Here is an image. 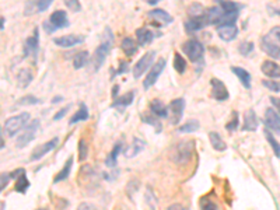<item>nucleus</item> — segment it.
<instances>
[{"label": "nucleus", "instance_id": "19", "mask_svg": "<svg viewBox=\"0 0 280 210\" xmlns=\"http://www.w3.org/2000/svg\"><path fill=\"white\" fill-rule=\"evenodd\" d=\"M147 16H149L153 21L158 23L160 26H168V24H171V23L174 21V18L171 17V14L167 13L166 10L163 9L150 10L149 13H147Z\"/></svg>", "mask_w": 280, "mask_h": 210}, {"label": "nucleus", "instance_id": "42", "mask_svg": "<svg viewBox=\"0 0 280 210\" xmlns=\"http://www.w3.org/2000/svg\"><path fill=\"white\" fill-rule=\"evenodd\" d=\"M238 125H240V114L237 111H233V118L228 123H226V131L234 132L238 129Z\"/></svg>", "mask_w": 280, "mask_h": 210}, {"label": "nucleus", "instance_id": "27", "mask_svg": "<svg viewBox=\"0 0 280 210\" xmlns=\"http://www.w3.org/2000/svg\"><path fill=\"white\" fill-rule=\"evenodd\" d=\"M231 71L236 74V77L240 81L241 84L244 86L245 88H251V81H252V76L249 74L248 70H245L244 68H238V66H233L231 68Z\"/></svg>", "mask_w": 280, "mask_h": 210}, {"label": "nucleus", "instance_id": "38", "mask_svg": "<svg viewBox=\"0 0 280 210\" xmlns=\"http://www.w3.org/2000/svg\"><path fill=\"white\" fill-rule=\"evenodd\" d=\"M254 42H251V41H243L241 44L238 45V52L241 53L243 56H245V58H248V56H251V55L254 53Z\"/></svg>", "mask_w": 280, "mask_h": 210}, {"label": "nucleus", "instance_id": "5", "mask_svg": "<svg viewBox=\"0 0 280 210\" xmlns=\"http://www.w3.org/2000/svg\"><path fill=\"white\" fill-rule=\"evenodd\" d=\"M39 128H41L39 119H33L31 122H28L24 132L17 138L16 147H17V149H24V147H27V146L35 139V136H36V133L39 131Z\"/></svg>", "mask_w": 280, "mask_h": 210}, {"label": "nucleus", "instance_id": "10", "mask_svg": "<svg viewBox=\"0 0 280 210\" xmlns=\"http://www.w3.org/2000/svg\"><path fill=\"white\" fill-rule=\"evenodd\" d=\"M58 143H59V138H53V139L48 140V141H45L42 144L36 146V147L33 150L30 160H31V161H38V160H41V158L45 157L48 153H51V151L58 146Z\"/></svg>", "mask_w": 280, "mask_h": 210}, {"label": "nucleus", "instance_id": "3", "mask_svg": "<svg viewBox=\"0 0 280 210\" xmlns=\"http://www.w3.org/2000/svg\"><path fill=\"white\" fill-rule=\"evenodd\" d=\"M182 51L188 56V59L195 65H203V56H205V46L201 41L189 39L182 44Z\"/></svg>", "mask_w": 280, "mask_h": 210}, {"label": "nucleus", "instance_id": "15", "mask_svg": "<svg viewBox=\"0 0 280 210\" xmlns=\"http://www.w3.org/2000/svg\"><path fill=\"white\" fill-rule=\"evenodd\" d=\"M83 42H84V36L76 34L63 35V36L53 39V44L56 46H61V48H73V46L83 44Z\"/></svg>", "mask_w": 280, "mask_h": 210}, {"label": "nucleus", "instance_id": "59", "mask_svg": "<svg viewBox=\"0 0 280 210\" xmlns=\"http://www.w3.org/2000/svg\"><path fill=\"white\" fill-rule=\"evenodd\" d=\"M81 208H93V209H94V206H91V205H87V203H83V205H80L79 209H81Z\"/></svg>", "mask_w": 280, "mask_h": 210}, {"label": "nucleus", "instance_id": "1", "mask_svg": "<svg viewBox=\"0 0 280 210\" xmlns=\"http://www.w3.org/2000/svg\"><path fill=\"white\" fill-rule=\"evenodd\" d=\"M196 150V144L195 140H182L179 141L174 147V154H173V160L175 164L178 166H185L191 161L193 153Z\"/></svg>", "mask_w": 280, "mask_h": 210}, {"label": "nucleus", "instance_id": "26", "mask_svg": "<svg viewBox=\"0 0 280 210\" xmlns=\"http://www.w3.org/2000/svg\"><path fill=\"white\" fill-rule=\"evenodd\" d=\"M136 38H138V44H139L140 46H146V45L153 42L154 34H153V31L149 30V28L141 27V28H138V30H136Z\"/></svg>", "mask_w": 280, "mask_h": 210}, {"label": "nucleus", "instance_id": "31", "mask_svg": "<svg viewBox=\"0 0 280 210\" xmlns=\"http://www.w3.org/2000/svg\"><path fill=\"white\" fill-rule=\"evenodd\" d=\"M209 140L211 147L216 150V151H224V150L227 149L226 141L223 140V138L220 136L217 132H213V131L209 132Z\"/></svg>", "mask_w": 280, "mask_h": 210}, {"label": "nucleus", "instance_id": "32", "mask_svg": "<svg viewBox=\"0 0 280 210\" xmlns=\"http://www.w3.org/2000/svg\"><path fill=\"white\" fill-rule=\"evenodd\" d=\"M88 63H90V53L87 51H80L73 58V68L76 70L83 69Z\"/></svg>", "mask_w": 280, "mask_h": 210}, {"label": "nucleus", "instance_id": "49", "mask_svg": "<svg viewBox=\"0 0 280 210\" xmlns=\"http://www.w3.org/2000/svg\"><path fill=\"white\" fill-rule=\"evenodd\" d=\"M269 36H271L272 39L276 42L278 45H280V27H273L271 30V33H269Z\"/></svg>", "mask_w": 280, "mask_h": 210}, {"label": "nucleus", "instance_id": "60", "mask_svg": "<svg viewBox=\"0 0 280 210\" xmlns=\"http://www.w3.org/2000/svg\"><path fill=\"white\" fill-rule=\"evenodd\" d=\"M0 21H1V27H0V30H1V31H4V17H0Z\"/></svg>", "mask_w": 280, "mask_h": 210}, {"label": "nucleus", "instance_id": "9", "mask_svg": "<svg viewBox=\"0 0 280 210\" xmlns=\"http://www.w3.org/2000/svg\"><path fill=\"white\" fill-rule=\"evenodd\" d=\"M210 86H211V91L210 96L211 98H214L216 101H227L230 98V93H228L226 84L217 77H213L210 80Z\"/></svg>", "mask_w": 280, "mask_h": 210}, {"label": "nucleus", "instance_id": "34", "mask_svg": "<svg viewBox=\"0 0 280 210\" xmlns=\"http://www.w3.org/2000/svg\"><path fill=\"white\" fill-rule=\"evenodd\" d=\"M173 66H174L175 71H176L178 74H184L185 71H186L188 65H186V61H185L184 56L179 52L174 53V63H173Z\"/></svg>", "mask_w": 280, "mask_h": 210}, {"label": "nucleus", "instance_id": "20", "mask_svg": "<svg viewBox=\"0 0 280 210\" xmlns=\"http://www.w3.org/2000/svg\"><path fill=\"white\" fill-rule=\"evenodd\" d=\"M261 70L268 79H280V66L275 61H263Z\"/></svg>", "mask_w": 280, "mask_h": 210}, {"label": "nucleus", "instance_id": "45", "mask_svg": "<svg viewBox=\"0 0 280 210\" xmlns=\"http://www.w3.org/2000/svg\"><path fill=\"white\" fill-rule=\"evenodd\" d=\"M70 108H71V104H68L66 106H63L62 109H59L56 114L53 115V121H55V122H58V121H61L62 118H65L66 114L70 111Z\"/></svg>", "mask_w": 280, "mask_h": 210}, {"label": "nucleus", "instance_id": "24", "mask_svg": "<svg viewBox=\"0 0 280 210\" xmlns=\"http://www.w3.org/2000/svg\"><path fill=\"white\" fill-rule=\"evenodd\" d=\"M17 86L20 88H27L31 83H33V80H34V73H33V70L28 69V68H24V69H21L20 71L17 73Z\"/></svg>", "mask_w": 280, "mask_h": 210}, {"label": "nucleus", "instance_id": "46", "mask_svg": "<svg viewBox=\"0 0 280 210\" xmlns=\"http://www.w3.org/2000/svg\"><path fill=\"white\" fill-rule=\"evenodd\" d=\"M53 0H36V11L44 13L52 4Z\"/></svg>", "mask_w": 280, "mask_h": 210}, {"label": "nucleus", "instance_id": "16", "mask_svg": "<svg viewBox=\"0 0 280 210\" xmlns=\"http://www.w3.org/2000/svg\"><path fill=\"white\" fill-rule=\"evenodd\" d=\"M217 35L221 41L224 42H231L234 41L238 35V28H237L236 24H221V26H217Z\"/></svg>", "mask_w": 280, "mask_h": 210}, {"label": "nucleus", "instance_id": "11", "mask_svg": "<svg viewBox=\"0 0 280 210\" xmlns=\"http://www.w3.org/2000/svg\"><path fill=\"white\" fill-rule=\"evenodd\" d=\"M185 106H186V103H185L184 98H175L173 100L170 105H168V109L171 112V123L173 125H178L181 122L182 116H184Z\"/></svg>", "mask_w": 280, "mask_h": 210}, {"label": "nucleus", "instance_id": "51", "mask_svg": "<svg viewBox=\"0 0 280 210\" xmlns=\"http://www.w3.org/2000/svg\"><path fill=\"white\" fill-rule=\"evenodd\" d=\"M269 101H271V104L275 106V109L280 114V98H278V97H271Z\"/></svg>", "mask_w": 280, "mask_h": 210}, {"label": "nucleus", "instance_id": "33", "mask_svg": "<svg viewBox=\"0 0 280 210\" xmlns=\"http://www.w3.org/2000/svg\"><path fill=\"white\" fill-rule=\"evenodd\" d=\"M30 181H28V178H27V174L26 171L23 173V174H20L16 178V185H14V191L18 193H24L30 189Z\"/></svg>", "mask_w": 280, "mask_h": 210}, {"label": "nucleus", "instance_id": "58", "mask_svg": "<svg viewBox=\"0 0 280 210\" xmlns=\"http://www.w3.org/2000/svg\"><path fill=\"white\" fill-rule=\"evenodd\" d=\"M168 209L173 210V209H184V206L182 205H171V206H168Z\"/></svg>", "mask_w": 280, "mask_h": 210}, {"label": "nucleus", "instance_id": "17", "mask_svg": "<svg viewBox=\"0 0 280 210\" xmlns=\"http://www.w3.org/2000/svg\"><path fill=\"white\" fill-rule=\"evenodd\" d=\"M55 30H61V28H68L70 26L69 17H68V13L65 10H56L51 14V17L48 20Z\"/></svg>", "mask_w": 280, "mask_h": 210}, {"label": "nucleus", "instance_id": "2", "mask_svg": "<svg viewBox=\"0 0 280 210\" xmlns=\"http://www.w3.org/2000/svg\"><path fill=\"white\" fill-rule=\"evenodd\" d=\"M112 41H114V36H112L111 31H109L108 39L105 38L104 41L96 48V52L93 55V61H91V63H93V71H98L104 66L105 59L109 55V51L112 48Z\"/></svg>", "mask_w": 280, "mask_h": 210}, {"label": "nucleus", "instance_id": "4", "mask_svg": "<svg viewBox=\"0 0 280 210\" xmlns=\"http://www.w3.org/2000/svg\"><path fill=\"white\" fill-rule=\"evenodd\" d=\"M30 118H31V115L28 112H21V114L16 115V116H11L4 122V132L9 135L10 138L16 136L17 133L21 132V129H24L28 125Z\"/></svg>", "mask_w": 280, "mask_h": 210}, {"label": "nucleus", "instance_id": "28", "mask_svg": "<svg viewBox=\"0 0 280 210\" xmlns=\"http://www.w3.org/2000/svg\"><path fill=\"white\" fill-rule=\"evenodd\" d=\"M121 49L128 58H132L133 55H136V52H138L139 44L135 39H132L131 36H126V38H123L122 42H121Z\"/></svg>", "mask_w": 280, "mask_h": 210}, {"label": "nucleus", "instance_id": "21", "mask_svg": "<svg viewBox=\"0 0 280 210\" xmlns=\"http://www.w3.org/2000/svg\"><path fill=\"white\" fill-rule=\"evenodd\" d=\"M133 100H135V91H129V93H126L123 96L114 98V103L111 104V108L119 109L122 112V111H125L133 103Z\"/></svg>", "mask_w": 280, "mask_h": 210}, {"label": "nucleus", "instance_id": "40", "mask_svg": "<svg viewBox=\"0 0 280 210\" xmlns=\"http://www.w3.org/2000/svg\"><path fill=\"white\" fill-rule=\"evenodd\" d=\"M206 13V9L202 6L201 3H192L189 7H188V14L193 17V16H203Z\"/></svg>", "mask_w": 280, "mask_h": 210}, {"label": "nucleus", "instance_id": "12", "mask_svg": "<svg viewBox=\"0 0 280 210\" xmlns=\"http://www.w3.org/2000/svg\"><path fill=\"white\" fill-rule=\"evenodd\" d=\"M261 49L273 61H280V45H278L269 35L261 38Z\"/></svg>", "mask_w": 280, "mask_h": 210}, {"label": "nucleus", "instance_id": "43", "mask_svg": "<svg viewBox=\"0 0 280 210\" xmlns=\"http://www.w3.org/2000/svg\"><path fill=\"white\" fill-rule=\"evenodd\" d=\"M262 86H265L268 90H271L273 93H280V83L279 81H276V80L273 79L263 80Z\"/></svg>", "mask_w": 280, "mask_h": 210}, {"label": "nucleus", "instance_id": "6", "mask_svg": "<svg viewBox=\"0 0 280 210\" xmlns=\"http://www.w3.org/2000/svg\"><path fill=\"white\" fill-rule=\"evenodd\" d=\"M166 59L164 58H161V59H158L156 63H153V66L150 68V71L149 74L144 77L143 80V88L147 91L150 88L153 87L156 83H157V80L160 79V76L163 74V70L166 69Z\"/></svg>", "mask_w": 280, "mask_h": 210}, {"label": "nucleus", "instance_id": "61", "mask_svg": "<svg viewBox=\"0 0 280 210\" xmlns=\"http://www.w3.org/2000/svg\"><path fill=\"white\" fill-rule=\"evenodd\" d=\"M1 149H4V138H3V133H1Z\"/></svg>", "mask_w": 280, "mask_h": 210}, {"label": "nucleus", "instance_id": "56", "mask_svg": "<svg viewBox=\"0 0 280 210\" xmlns=\"http://www.w3.org/2000/svg\"><path fill=\"white\" fill-rule=\"evenodd\" d=\"M118 93H119V86H114V88H112V98H116Z\"/></svg>", "mask_w": 280, "mask_h": 210}, {"label": "nucleus", "instance_id": "47", "mask_svg": "<svg viewBox=\"0 0 280 210\" xmlns=\"http://www.w3.org/2000/svg\"><path fill=\"white\" fill-rule=\"evenodd\" d=\"M10 179H13L10 173H3V174H1V176H0V191H4V189L7 188Z\"/></svg>", "mask_w": 280, "mask_h": 210}, {"label": "nucleus", "instance_id": "18", "mask_svg": "<svg viewBox=\"0 0 280 210\" xmlns=\"http://www.w3.org/2000/svg\"><path fill=\"white\" fill-rule=\"evenodd\" d=\"M259 126V121H258V116L254 109H246L244 112V123L241 126V131L243 132H255Z\"/></svg>", "mask_w": 280, "mask_h": 210}, {"label": "nucleus", "instance_id": "13", "mask_svg": "<svg viewBox=\"0 0 280 210\" xmlns=\"http://www.w3.org/2000/svg\"><path fill=\"white\" fill-rule=\"evenodd\" d=\"M206 26H209V21H208L206 14H203V16H193V17L189 16V18L184 23L185 31L189 33V34L198 33V31L203 30Z\"/></svg>", "mask_w": 280, "mask_h": 210}, {"label": "nucleus", "instance_id": "7", "mask_svg": "<svg viewBox=\"0 0 280 210\" xmlns=\"http://www.w3.org/2000/svg\"><path fill=\"white\" fill-rule=\"evenodd\" d=\"M156 53H157L156 51H149V52L144 53L139 61H138V63L133 66V77H135V79H140V76L144 74V71L153 66Z\"/></svg>", "mask_w": 280, "mask_h": 210}, {"label": "nucleus", "instance_id": "23", "mask_svg": "<svg viewBox=\"0 0 280 210\" xmlns=\"http://www.w3.org/2000/svg\"><path fill=\"white\" fill-rule=\"evenodd\" d=\"M122 147H123V143L121 140L115 143L114 147L111 150V153H109V154L106 156V158H105V166L109 167V168L116 167V164H118V157H119V154L122 153Z\"/></svg>", "mask_w": 280, "mask_h": 210}, {"label": "nucleus", "instance_id": "53", "mask_svg": "<svg viewBox=\"0 0 280 210\" xmlns=\"http://www.w3.org/2000/svg\"><path fill=\"white\" fill-rule=\"evenodd\" d=\"M24 171H26L24 168H17V170H14V171H11L10 174H11V178L14 179V178H17V176H18V175H20V174H23Z\"/></svg>", "mask_w": 280, "mask_h": 210}, {"label": "nucleus", "instance_id": "52", "mask_svg": "<svg viewBox=\"0 0 280 210\" xmlns=\"http://www.w3.org/2000/svg\"><path fill=\"white\" fill-rule=\"evenodd\" d=\"M44 28L46 30V33H48V34H51V33H55V31H56V30H55V27H53L49 21L44 23Z\"/></svg>", "mask_w": 280, "mask_h": 210}, {"label": "nucleus", "instance_id": "48", "mask_svg": "<svg viewBox=\"0 0 280 210\" xmlns=\"http://www.w3.org/2000/svg\"><path fill=\"white\" fill-rule=\"evenodd\" d=\"M65 4L71 11H80L81 10V4H80L79 0H65Z\"/></svg>", "mask_w": 280, "mask_h": 210}, {"label": "nucleus", "instance_id": "22", "mask_svg": "<svg viewBox=\"0 0 280 210\" xmlns=\"http://www.w3.org/2000/svg\"><path fill=\"white\" fill-rule=\"evenodd\" d=\"M146 147V143H144V140L139 139V138H133V141H132L131 144H129V147L125 150V157L126 158H133L136 157L139 153H141L143 150Z\"/></svg>", "mask_w": 280, "mask_h": 210}, {"label": "nucleus", "instance_id": "37", "mask_svg": "<svg viewBox=\"0 0 280 210\" xmlns=\"http://www.w3.org/2000/svg\"><path fill=\"white\" fill-rule=\"evenodd\" d=\"M199 128H201V123L198 119H188L184 125L179 126L178 132L179 133H193V132L199 131Z\"/></svg>", "mask_w": 280, "mask_h": 210}, {"label": "nucleus", "instance_id": "44", "mask_svg": "<svg viewBox=\"0 0 280 210\" xmlns=\"http://www.w3.org/2000/svg\"><path fill=\"white\" fill-rule=\"evenodd\" d=\"M199 206H201V209H210V210H216L219 209V206L214 203V202H211L208 198V196H203L201 199V203H199Z\"/></svg>", "mask_w": 280, "mask_h": 210}, {"label": "nucleus", "instance_id": "41", "mask_svg": "<svg viewBox=\"0 0 280 210\" xmlns=\"http://www.w3.org/2000/svg\"><path fill=\"white\" fill-rule=\"evenodd\" d=\"M88 157V146L84 139L79 140V160L80 163H84Z\"/></svg>", "mask_w": 280, "mask_h": 210}, {"label": "nucleus", "instance_id": "35", "mask_svg": "<svg viewBox=\"0 0 280 210\" xmlns=\"http://www.w3.org/2000/svg\"><path fill=\"white\" fill-rule=\"evenodd\" d=\"M140 118H141V122L151 125V126L156 129V133H161V131H163V125L160 122V118H157L156 115H154V116H150V115L147 114H141L140 115Z\"/></svg>", "mask_w": 280, "mask_h": 210}, {"label": "nucleus", "instance_id": "57", "mask_svg": "<svg viewBox=\"0 0 280 210\" xmlns=\"http://www.w3.org/2000/svg\"><path fill=\"white\" fill-rule=\"evenodd\" d=\"M269 11H271L272 14H276V16H280V9H273L269 6Z\"/></svg>", "mask_w": 280, "mask_h": 210}, {"label": "nucleus", "instance_id": "50", "mask_svg": "<svg viewBox=\"0 0 280 210\" xmlns=\"http://www.w3.org/2000/svg\"><path fill=\"white\" fill-rule=\"evenodd\" d=\"M126 71H129V66H128V63L125 61H121L119 62V69L115 71V74L111 79H115V76H121V74L126 73Z\"/></svg>", "mask_w": 280, "mask_h": 210}, {"label": "nucleus", "instance_id": "39", "mask_svg": "<svg viewBox=\"0 0 280 210\" xmlns=\"http://www.w3.org/2000/svg\"><path fill=\"white\" fill-rule=\"evenodd\" d=\"M42 101L39 100V98H36L35 96H24L21 97L20 100H18L17 103H16V105H18V106H27V105H38L41 104Z\"/></svg>", "mask_w": 280, "mask_h": 210}, {"label": "nucleus", "instance_id": "25", "mask_svg": "<svg viewBox=\"0 0 280 210\" xmlns=\"http://www.w3.org/2000/svg\"><path fill=\"white\" fill-rule=\"evenodd\" d=\"M150 111H151V114L156 115L160 119H166V118H168V114H170L168 106H166L163 104V101H160V100H153L150 103Z\"/></svg>", "mask_w": 280, "mask_h": 210}, {"label": "nucleus", "instance_id": "54", "mask_svg": "<svg viewBox=\"0 0 280 210\" xmlns=\"http://www.w3.org/2000/svg\"><path fill=\"white\" fill-rule=\"evenodd\" d=\"M63 101V97H61V96H56L55 98H52V104H59V103H62Z\"/></svg>", "mask_w": 280, "mask_h": 210}, {"label": "nucleus", "instance_id": "8", "mask_svg": "<svg viewBox=\"0 0 280 210\" xmlns=\"http://www.w3.org/2000/svg\"><path fill=\"white\" fill-rule=\"evenodd\" d=\"M38 52H39V30L35 28L34 34L28 36L24 42V56L33 58L34 61H36Z\"/></svg>", "mask_w": 280, "mask_h": 210}, {"label": "nucleus", "instance_id": "55", "mask_svg": "<svg viewBox=\"0 0 280 210\" xmlns=\"http://www.w3.org/2000/svg\"><path fill=\"white\" fill-rule=\"evenodd\" d=\"M144 1H146L147 4H150V6H157L161 0H144Z\"/></svg>", "mask_w": 280, "mask_h": 210}, {"label": "nucleus", "instance_id": "36", "mask_svg": "<svg viewBox=\"0 0 280 210\" xmlns=\"http://www.w3.org/2000/svg\"><path fill=\"white\" fill-rule=\"evenodd\" d=\"M263 135H265V138L268 140V143H269V146L272 147L273 150V153H275V156L278 158H280V143L278 140L275 139V136L272 135V132L266 128L265 131H263Z\"/></svg>", "mask_w": 280, "mask_h": 210}, {"label": "nucleus", "instance_id": "29", "mask_svg": "<svg viewBox=\"0 0 280 210\" xmlns=\"http://www.w3.org/2000/svg\"><path fill=\"white\" fill-rule=\"evenodd\" d=\"M73 163H74V158H73V156H70V157L66 160V163H65L63 168H62L61 171L56 174V176L53 178V182H55V184H59V182H62V181H66V179L69 178L70 173H71Z\"/></svg>", "mask_w": 280, "mask_h": 210}, {"label": "nucleus", "instance_id": "14", "mask_svg": "<svg viewBox=\"0 0 280 210\" xmlns=\"http://www.w3.org/2000/svg\"><path fill=\"white\" fill-rule=\"evenodd\" d=\"M263 122H265L266 128L269 131L275 132V133H280V114L275 108H272V106L266 108Z\"/></svg>", "mask_w": 280, "mask_h": 210}, {"label": "nucleus", "instance_id": "30", "mask_svg": "<svg viewBox=\"0 0 280 210\" xmlns=\"http://www.w3.org/2000/svg\"><path fill=\"white\" fill-rule=\"evenodd\" d=\"M88 116H90V112H88L87 105L84 104V103H80L79 109H77V112H76V114L70 118L69 125L71 126V125H76V123L81 122V121H87Z\"/></svg>", "mask_w": 280, "mask_h": 210}]
</instances>
